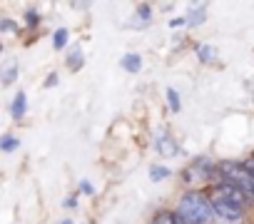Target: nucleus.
<instances>
[{"label":"nucleus","mask_w":254,"mask_h":224,"mask_svg":"<svg viewBox=\"0 0 254 224\" xmlns=\"http://www.w3.org/2000/svg\"><path fill=\"white\" fill-rule=\"evenodd\" d=\"M177 214L185 219V224H212V219H214V209H212L209 197H204L199 192L187 194L180 202V212Z\"/></svg>","instance_id":"1"},{"label":"nucleus","mask_w":254,"mask_h":224,"mask_svg":"<svg viewBox=\"0 0 254 224\" xmlns=\"http://www.w3.org/2000/svg\"><path fill=\"white\" fill-rule=\"evenodd\" d=\"M219 172H222V179L224 182L239 187L247 194V199L254 202V174L244 165H239V162H222L219 165Z\"/></svg>","instance_id":"2"},{"label":"nucleus","mask_w":254,"mask_h":224,"mask_svg":"<svg viewBox=\"0 0 254 224\" xmlns=\"http://www.w3.org/2000/svg\"><path fill=\"white\" fill-rule=\"evenodd\" d=\"M209 202H212V209H214V219H217L219 224H242V209H237L234 204L224 202V199L217 197L214 192H212Z\"/></svg>","instance_id":"3"},{"label":"nucleus","mask_w":254,"mask_h":224,"mask_svg":"<svg viewBox=\"0 0 254 224\" xmlns=\"http://www.w3.org/2000/svg\"><path fill=\"white\" fill-rule=\"evenodd\" d=\"M214 194L217 197H222L224 202H229V204H234L237 209H242L249 199H247V194L239 189V187H234V184H229V182H222L219 187H214Z\"/></svg>","instance_id":"4"},{"label":"nucleus","mask_w":254,"mask_h":224,"mask_svg":"<svg viewBox=\"0 0 254 224\" xmlns=\"http://www.w3.org/2000/svg\"><path fill=\"white\" fill-rule=\"evenodd\" d=\"M152 224H185V219L180 214H175V212H160Z\"/></svg>","instance_id":"5"},{"label":"nucleus","mask_w":254,"mask_h":224,"mask_svg":"<svg viewBox=\"0 0 254 224\" xmlns=\"http://www.w3.org/2000/svg\"><path fill=\"white\" fill-rule=\"evenodd\" d=\"M122 67H125L127 72H140V67H142L140 55H125V57H122Z\"/></svg>","instance_id":"6"},{"label":"nucleus","mask_w":254,"mask_h":224,"mask_svg":"<svg viewBox=\"0 0 254 224\" xmlns=\"http://www.w3.org/2000/svg\"><path fill=\"white\" fill-rule=\"evenodd\" d=\"M157 150H160L162 155H167V157H172V155L177 152V147L172 145V140H170L167 135H160V140H157Z\"/></svg>","instance_id":"7"},{"label":"nucleus","mask_w":254,"mask_h":224,"mask_svg":"<svg viewBox=\"0 0 254 224\" xmlns=\"http://www.w3.org/2000/svg\"><path fill=\"white\" fill-rule=\"evenodd\" d=\"M23 115H25V95L18 92V95H15V102H13V117L20 120Z\"/></svg>","instance_id":"8"},{"label":"nucleus","mask_w":254,"mask_h":224,"mask_svg":"<svg viewBox=\"0 0 254 224\" xmlns=\"http://www.w3.org/2000/svg\"><path fill=\"white\" fill-rule=\"evenodd\" d=\"M67 65H70V70L82 67V50H72V53H70V57H67Z\"/></svg>","instance_id":"9"},{"label":"nucleus","mask_w":254,"mask_h":224,"mask_svg":"<svg viewBox=\"0 0 254 224\" xmlns=\"http://www.w3.org/2000/svg\"><path fill=\"white\" fill-rule=\"evenodd\" d=\"M65 43H67V30L63 28V30H58V33H55V40H53V45L60 50V48H65Z\"/></svg>","instance_id":"10"},{"label":"nucleus","mask_w":254,"mask_h":224,"mask_svg":"<svg viewBox=\"0 0 254 224\" xmlns=\"http://www.w3.org/2000/svg\"><path fill=\"white\" fill-rule=\"evenodd\" d=\"M15 72H18V67H15V62H10V65L5 67V72H3V82L10 85V82L15 80Z\"/></svg>","instance_id":"11"},{"label":"nucleus","mask_w":254,"mask_h":224,"mask_svg":"<svg viewBox=\"0 0 254 224\" xmlns=\"http://www.w3.org/2000/svg\"><path fill=\"white\" fill-rule=\"evenodd\" d=\"M199 57H202V62H212L214 60V48H209V45L199 48Z\"/></svg>","instance_id":"12"},{"label":"nucleus","mask_w":254,"mask_h":224,"mask_svg":"<svg viewBox=\"0 0 254 224\" xmlns=\"http://www.w3.org/2000/svg\"><path fill=\"white\" fill-rule=\"evenodd\" d=\"M167 100H170V107H172V112H180V97H177V92L170 87L167 90Z\"/></svg>","instance_id":"13"},{"label":"nucleus","mask_w":254,"mask_h":224,"mask_svg":"<svg viewBox=\"0 0 254 224\" xmlns=\"http://www.w3.org/2000/svg\"><path fill=\"white\" fill-rule=\"evenodd\" d=\"M202 15H204V5H202V8H199V10H197V8H194V10H192V15H190V20H187V23H190V25H197V23H202V20H204V18H202Z\"/></svg>","instance_id":"14"},{"label":"nucleus","mask_w":254,"mask_h":224,"mask_svg":"<svg viewBox=\"0 0 254 224\" xmlns=\"http://www.w3.org/2000/svg\"><path fill=\"white\" fill-rule=\"evenodd\" d=\"M150 174H152V179L157 182V179H165V177L170 174V169H167V167H152V169H150Z\"/></svg>","instance_id":"15"},{"label":"nucleus","mask_w":254,"mask_h":224,"mask_svg":"<svg viewBox=\"0 0 254 224\" xmlns=\"http://www.w3.org/2000/svg\"><path fill=\"white\" fill-rule=\"evenodd\" d=\"M15 147H18V140H15V137H5V140H3V150H5V152H10V150H15Z\"/></svg>","instance_id":"16"},{"label":"nucleus","mask_w":254,"mask_h":224,"mask_svg":"<svg viewBox=\"0 0 254 224\" xmlns=\"http://www.w3.org/2000/svg\"><path fill=\"white\" fill-rule=\"evenodd\" d=\"M38 23V15L35 13H28V25H35Z\"/></svg>","instance_id":"17"},{"label":"nucleus","mask_w":254,"mask_h":224,"mask_svg":"<svg viewBox=\"0 0 254 224\" xmlns=\"http://www.w3.org/2000/svg\"><path fill=\"white\" fill-rule=\"evenodd\" d=\"M244 167H247V169L254 174V157H252V160H247V162H244Z\"/></svg>","instance_id":"18"},{"label":"nucleus","mask_w":254,"mask_h":224,"mask_svg":"<svg viewBox=\"0 0 254 224\" xmlns=\"http://www.w3.org/2000/svg\"><path fill=\"white\" fill-rule=\"evenodd\" d=\"M63 224H70V222H63Z\"/></svg>","instance_id":"19"}]
</instances>
